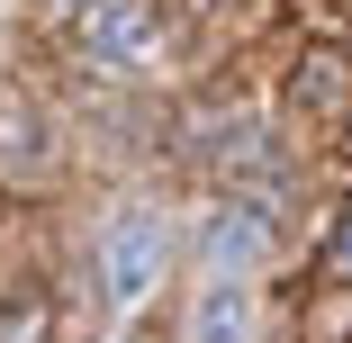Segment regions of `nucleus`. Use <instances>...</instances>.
Masks as SVG:
<instances>
[{"label":"nucleus","mask_w":352,"mask_h":343,"mask_svg":"<svg viewBox=\"0 0 352 343\" xmlns=\"http://www.w3.org/2000/svg\"><path fill=\"white\" fill-rule=\"evenodd\" d=\"M154 280H163V217H154V208H145V217L126 208V217L109 226V298L126 307V298H145Z\"/></svg>","instance_id":"1"},{"label":"nucleus","mask_w":352,"mask_h":343,"mask_svg":"<svg viewBox=\"0 0 352 343\" xmlns=\"http://www.w3.org/2000/svg\"><path fill=\"white\" fill-rule=\"evenodd\" d=\"M82 45L100 63H145L154 54V0H100L82 19Z\"/></svg>","instance_id":"2"},{"label":"nucleus","mask_w":352,"mask_h":343,"mask_svg":"<svg viewBox=\"0 0 352 343\" xmlns=\"http://www.w3.org/2000/svg\"><path fill=\"white\" fill-rule=\"evenodd\" d=\"M262 208H226V217H208V280H244V271L262 262Z\"/></svg>","instance_id":"3"},{"label":"nucleus","mask_w":352,"mask_h":343,"mask_svg":"<svg viewBox=\"0 0 352 343\" xmlns=\"http://www.w3.org/2000/svg\"><path fill=\"white\" fill-rule=\"evenodd\" d=\"M244 334H253V298H244V280H208L199 307H190V343H244Z\"/></svg>","instance_id":"4"},{"label":"nucleus","mask_w":352,"mask_h":343,"mask_svg":"<svg viewBox=\"0 0 352 343\" xmlns=\"http://www.w3.org/2000/svg\"><path fill=\"white\" fill-rule=\"evenodd\" d=\"M334 271H352V217H343V244H334Z\"/></svg>","instance_id":"5"},{"label":"nucleus","mask_w":352,"mask_h":343,"mask_svg":"<svg viewBox=\"0 0 352 343\" xmlns=\"http://www.w3.org/2000/svg\"><path fill=\"white\" fill-rule=\"evenodd\" d=\"M45 10H63V0H45Z\"/></svg>","instance_id":"6"}]
</instances>
